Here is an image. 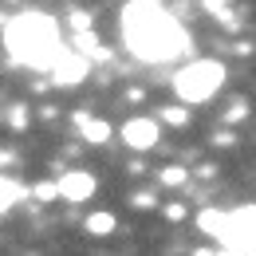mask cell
<instances>
[{"label":"cell","instance_id":"5","mask_svg":"<svg viewBox=\"0 0 256 256\" xmlns=\"http://www.w3.org/2000/svg\"><path fill=\"white\" fill-rule=\"evenodd\" d=\"M87 60H83V56H79V52H60V60H56V64H52V83H56V87H79V83H83V79H87Z\"/></svg>","mask_w":256,"mask_h":256},{"label":"cell","instance_id":"17","mask_svg":"<svg viewBox=\"0 0 256 256\" xmlns=\"http://www.w3.org/2000/svg\"><path fill=\"white\" fill-rule=\"evenodd\" d=\"M71 28H75V32H91V12L75 8V12H71Z\"/></svg>","mask_w":256,"mask_h":256},{"label":"cell","instance_id":"15","mask_svg":"<svg viewBox=\"0 0 256 256\" xmlns=\"http://www.w3.org/2000/svg\"><path fill=\"white\" fill-rule=\"evenodd\" d=\"M244 114H248V102H244V98H236V102H228L224 122H244Z\"/></svg>","mask_w":256,"mask_h":256},{"label":"cell","instance_id":"8","mask_svg":"<svg viewBox=\"0 0 256 256\" xmlns=\"http://www.w3.org/2000/svg\"><path fill=\"white\" fill-rule=\"evenodd\" d=\"M75 126H79V134H83V142H91V146H106L110 142V122H102V118H91L87 110H79L75 114Z\"/></svg>","mask_w":256,"mask_h":256},{"label":"cell","instance_id":"6","mask_svg":"<svg viewBox=\"0 0 256 256\" xmlns=\"http://www.w3.org/2000/svg\"><path fill=\"white\" fill-rule=\"evenodd\" d=\"M122 142H126L130 150H154L162 142L158 118H130L126 126H122Z\"/></svg>","mask_w":256,"mask_h":256},{"label":"cell","instance_id":"18","mask_svg":"<svg viewBox=\"0 0 256 256\" xmlns=\"http://www.w3.org/2000/svg\"><path fill=\"white\" fill-rule=\"evenodd\" d=\"M8 126H16V130L28 126V114H24V106H8Z\"/></svg>","mask_w":256,"mask_h":256},{"label":"cell","instance_id":"20","mask_svg":"<svg viewBox=\"0 0 256 256\" xmlns=\"http://www.w3.org/2000/svg\"><path fill=\"white\" fill-rule=\"evenodd\" d=\"M134 205H138V209H150L154 197H150V193H134Z\"/></svg>","mask_w":256,"mask_h":256},{"label":"cell","instance_id":"7","mask_svg":"<svg viewBox=\"0 0 256 256\" xmlns=\"http://www.w3.org/2000/svg\"><path fill=\"white\" fill-rule=\"evenodd\" d=\"M56 186H60V197H67V201H87L95 193V178L87 170H67V174H60Z\"/></svg>","mask_w":256,"mask_h":256},{"label":"cell","instance_id":"2","mask_svg":"<svg viewBox=\"0 0 256 256\" xmlns=\"http://www.w3.org/2000/svg\"><path fill=\"white\" fill-rule=\"evenodd\" d=\"M4 48L16 64L24 67H52L60 60V24L48 12H20L4 28Z\"/></svg>","mask_w":256,"mask_h":256},{"label":"cell","instance_id":"1","mask_svg":"<svg viewBox=\"0 0 256 256\" xmlns=\"http://www.w3.org/2000/svg\"><path fill=\"white\" fill-rule=\"evenodd\" d=\"M122 40L130 56H138L142 64H170L190 48L186 28L170 12H162V4L146 0H130L122 8Z\"/></svg>","mask_w":256,"mask_h":256},{"label":"cell","instance_id":"14","mask_svg":"<svg viewBox=\"0 0 256 256\" xmlns=\"http://www.w3.org/2000/svg\"><path fill=\"white\" fill-rule=\"evenodd\" d=\"M158 182H162V186H186L190 174H186L182 166H166V170H158Z\"/></svg>","mask_w":256,"mask_h":256},{"label":"cell","instance_id":"21","mask_svg":"<svg viewBox=\"0 0 256 256\" xmlns=\"http://www.w3.org/2000/svg\"><path fill=\"white\" fill-rule=\"evenodd\" d=\"M224 256H256V252H224Z\"/></svg>","mask_w":256,"mask_h":256},{"label":"cell","instance_id":"12","mask_svg":"<svg viewBox=\"0 0 256 256\" xmlns=\"http://www.w3.org/2000/svg\"><path fill=\"white\" fill-rule=\"evenodd\" d=\"M87 232L91 236H110L114 232V213H91L87 217Z\"/></svg>","mask_w":256,"mask_h":256},{"label":"cell","instance_id":"11","mask_svg":"<svg viewBox=\"0 0 256 256\" xmlns=\"http://www.w3.org/2000/svg\"><path fill=\"white\" fill-rule=\"evenodd\" d=\"M24 197V186L20 182H12V178H0V213H8L16 201Z\"/></svg>","mask_w":256,"mask_h":256},{"label":"cell","instance_id":"16","mask_svg":"<svg viewBox=\"0 0 256 256\" xmlns=\"http://www.w3.org/2000/svg\"><path fill=\"white\" fill-rule=\"evenodd\" d=\"M32 197L36 201H56V197H60V186H56V182H44V186L32 190Z\"/></svg>","mask_w":256,"mask_h":256},{"label":"cell","instance_id":"13","mask_svg":"<svg viewBox=\"0 0 256 256\" xmlns=\"http://www.w3.org/2000/svg\"><path fill=\"white\" fill-rule=\"evenodd\" d=\"M162 122L166 126H190V110L182 102H170V106H162Z\"/></svg>","mask_w":256,"mask_h":256},{"label":"cell","instance_id":"3","mask_svg":"<svg viewBox=\"0 0 256 256\" xmlns=\"http://www.w3.org/2000/svg\"><path fill=\"white\" fill-rule=\"evenodd\" d=\"M224 87V67L217 60H193L174 75V91L182 102H209Z\"/></svg>","mask_w":256,"mask_h":256},{"label":"cell","instance_id":"19","mask_svg":"<svg viewBox=\"0 0 256 256\" xmlns=\"http://www.w3.org/2000/svg\"><path fill=\"white\" fill-rule=\"evenodd\" d=\"M166 217H170V221H182V217H186V205H182V201H170V205H166Z\"/></svg>","mask_w":256,"mask_h":256},{"label":"cell","instance_id":"9","mask_svg":"<svg viewBox=\"0 0 256 256\" xmlns=\"http://www.w3.org/2000/svg\"><path fill=\"white\" fill-rule=\"evenodd\" d=\"M71 44L79 48V56H83L87 64H91V60H110V52L98 44V36H95V32H75V40H71Z\"/></svg>","mask_w":256,"mask_h":256},{"label":"cell","instance_id":"4","mask_svg":"<svg viewBox=\"0 0 256 256\" xmlns=\"http://www.w3.org/2000/svg\"><path fill=\"white\" fill-rule=\"evenodd\" d=\"M224 252H256V205H240L224 217Z\"/></svg>","mask_w":256,"mask_h":256},{"label":"cell","instance_id":"10","mask_svg":"<svg viewBox=\"0 0 256 256\" xmlns=\"http://www.w3.org/2000/svg\"><path fill=\"white\" fill-rule=\"evenodd\" d=\"M224 217H228L224 209H201V213H197V228L221 240V232H224Z\"/></svg>","mask_w":256,"mask_h":256}]
</instances>
